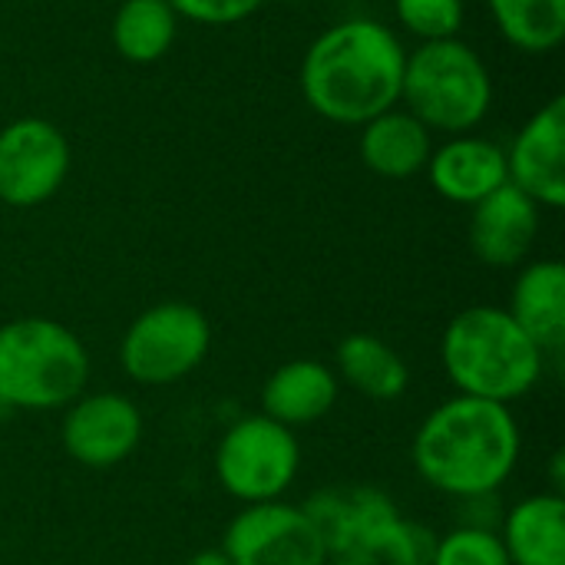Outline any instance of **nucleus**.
<instances>
[{
  "label": "nucleus",
  "mask_w": 565,
  "mask_h": 565,
  "mask_svg": "<svg viewBox=\"0 0 565 565\" xmlns=\"http://www.w3.org/2000/svg\"><path fill=\"white\" fill-rule=\"evenodd\" d=\"M411 454L420 480L437 493L454 500L500 493L520 463L523 434L507 404L457 394L424 417Z\"/></svg>",
  "instance_id": "obj_1"
},
{
  "label": "nucleus",
  "mask_w": 565,
  "mask_h": 565,
  "mask_svg": "<svg viewBox=\"0 0 565 565\" xmlns=\"http://www.w3.org/2000/svg\"><path fill=\"white\" fill-rule=\"evenodd\" d=\"M404 63L407 50L391 26L367 17L344 20L308 46L301 93L318 116L364 126L401 103Z\"/></svg>",
  "instance_id": "obj_2"
},
{
  "label": "nucleus",
  "mask_w": 565,
  "mask_h": 565,
  "mask_svg": "<svg viewBox=\"0 0 565 565\" xmlns=\"http://www.w3.org/2000/svg\"><path fill=\"white\" fill-rule=\"evenodd\" d=\"M440 358L457 394L510 407L540 384L546 354L507 308L473 305L447 324Z\"/></svg>",
  "instance_id": "obj_3"
},
{
  "label": "nucleus",
  "mask_w": 565,
  "mask_h": 565,
  "mask_svg": "<svg viewBox=\"0 0 565 565\" xmlns=\"http://www.w3.org/2000/svg\"><path fill=\"white\" fill-rule=\"evenodd\" d=\"M86 344L53 318L0 324V404L13 411L70 407L89 381Z\"/></svg>",
  "instance_id": "obj_4"
},
{
  "label": "nucleus",
  "mask_w": 565,
  "mask_h": 565,
  "mask_svg": "<svg viewBox=\"0 0 565 565\" xmlns=\"http://www.w3.org/2000/svg\"><path fill=\"white\" fill-rule=\"evenodd\" d=\"M401 99L430 132L463 136L490 113L493 79L480 53L463 40H430L407 56Z\"/></svg>",
  "instance_id": "obj_5"
},
{
  "label": "nucleus",
  "mask_w": 565,
  "mask_h": 565,
  "mask_svg": "<svg viewBox=\"0 0 565 565\" xmlns=\"http://www.w3.org/2000/svg\"><path fill=\"white\" fill-rule=\"evenodd\" d=\"M212 348L209 318L189 301L146 308L122 334V371L142 387H169L202 367Z\"/></svg>",
  "instance_id": "obj_6"
},
{
  "label": "nucleus",
  "mask_w": 565,
  "mask_h": 565,
  "mask_svg": "<svg viewBox=\"0 0 565 565\" xmlns=\"http://www.w3.org/2000/svg\"><path fill=\"white\" fill-rule=\"evenodd\" d=\"M301 470V444L295 430L265 414L235 420L215 450V477L238 503L281 500Z\"/></svg>",
  "instance_id": "obj_7"
},
{
  "label": "nucleus",
  "mask_w": 565,
  "mask_h": 565,
  "mask_svg": "<svg viewBox=\"0 0 565 565\" xmlns=\"http://www.w3.org/2000/svg\"><path fill=\"white\" fill-rule=\"evenodd\" d=\"M222 553L232 565H324L328 550L295 503L271 500L245 507L225 530Z\"/></svg>",
  "instance_id": "obj_8"
},
{
  "label": "nucleus",
  "mask_w": 565,
  "mask_h": 565,
  "mask_svg": "<svg viewBox=\"0 0 565 565\" xmlns=\"http://www.w3.org/2000/svg\"><path fill=\"white\" fill-rule=\"evenodd\" d=\"M70 172V142L50 119L23 116L0 129V202L13 209L43 205Z\"/></svg>",
  "instance_id": "obj_9"
},
{
  "label": "nucleus",
  "mask_w": 565,
  "mask_h": 565,
  "mask_svg": "<svg viewBox=\"0 0 565 565\" xmlns=\"http://www.w3.org/2000/svg\"><path fill=\"white\" fill-rule=\"evenodd\" d=\"M315 523L328 559L331 556H361L377 559L391 530L401 520L394 500L377 487H328L318 490L305 507Z\"/></svg>",
  "instance_id": "obj_10"
},
{
  "label": "nucleus",
  "mask_w": 565,
  "mask_h": 565,
  "mask_svg": "<svg viewBox=\"0 0 565 565\" xmlns=\"http://www.w3.org/2000/svg\"><path fill=\"white\" fill-rule=\"evenodd\" d=\"M63 450L89 470H109L142 444V411L116 391L79 394L63 417Z\"/></svg>",
  "instance_id": "obj_11"
},
{
  "label": "nucleus",
  "mask_w": 565,
  "mask_h": 565,
  "mask_svg": "<svg viewBox=\"0 0 565 565\" xmlns=\"http://www.w3.org/2000/svg\"><path fill=\"white\" fill-rule=\"evenodd\" d=\"M510 182L540 209L565 205V99L553 96L507 149Z\"/></svg>",
  "instance_id": "obj_12"
},
{
  "label": "nucleus",
  "mask_w": 565,
  "mask_h": 565,
  "mask_svg": "<svg viewBox=\"0 0 565 565\" xmlns=\"http://www.w3.org/2000/svg\"><path fill=\"white\" fill-rule=\"evenodd\" d=\"M540 235V205L520 192L513 182L500 185L473 205L470 215V248L490 268L520 265Z\"/></svg>",
  "instance_id": "obj_13"
},
{
  "label": "nucleus",
  "mask_w": 565,
  "mask_h": 565,
  "mask_svg": "<svg viewBox=\"0 0 565 565\" xmlns=\"http://www.w3.org/2000/svg\"><path fill=\"white\" fill-rule=\"evenodd\" d=\"M430 185L457 205H477L490 192L510 182L507 149L480 136H454L427 159Z\"/></svg>",
  "instance_id": "obj_14"
},
{
  "label": "nucleus",
  "mask_w": 565,
  "mask_h": 565,
  "mask_svg": "<svg viewBox=\"0 0 565 565\" xmlns=\"http://www.w3.org/2000/svg\"><path fill=\"white\" fill-rule=\"evenodd\" d=\"M338 391L341 381L334 367L315 358H295L275 367L262 384V414L288 430L308 427L334 411Z\"/></svg>",
  "instance_id": "obj_15"
},
{
  "label": "nucleus",
  "mask_w": 565,
  "mask_h": 565,
  "mask_svg": "<svg viewBox=\"0 0 565 565\" xmlns=\"http://www.w3.org/2000/svg\"><path fill=\"white\" fill-rule=\"evenodd\" d=\"M500 540L510 565H565L563 493H536L503 513Z\"/></svg>",
  "instance_id": "obj_16"
},
{
  "label": "nucleus",
  "mask_w": 565,
  "mask_h": 565,
  "mask_svg": "<svg viewBox=\"0 0 565 565\" xmlns=\"http://www.w3.org/2000/svg\"><path fill=\"white\" fill-rule=\"evenodd\" d=\"M513 321L543 348V354L565 344V268L556 258L526 265L510 295Z\"/></svg>",
  "instance_id": "obj_17"
},
{
  "label": "nucleus",
  "mask_w": 565,
  "mask_h": 565,
  "mask_svg": "<svg viewBox=\"0 0 565 565\" xmlns=\"http://www.w3.org/2000/svg\"><path fill=\"white\" fill-rule=\"evenodd\" d=\"M434 152L430 129L407 109H387L364 122L361 129V159L374 175L411 179L427 169Z\"/></svg>",
  "instance_id": "obj_18"
},
{
  "label": "nucleus",
  "mask_w": 565,
  "mask_h": 565,
  "mask_svg": "<svg viewBox=\"0 0 565 565\" xmlns=\"http://www.w3.org/2000/svg\"><path fill=\"white\" fill-rule=\"evenodd\" d=\"M334 364H338L334 371L338 381H344L367 401H381V404L397 401L411 384L407 361L401 358L397 348H391L377 334H364V331L348 334L334 351Z\"/></svg>",
  "instance_id": "obj_19"
},
{
  "label": "nucleus",
  "mask_w": 565,
  "mask_h": 565,
  "mask_svg": "<svg viewBox=\"0 0 565 565\" xmlns=\"http://www.w3.org/2000/svg\"><path fill=\"white\" fill-rule=\"evenodd\" d=\"M179 30V13L169 0H122L113 17L116 53L129 63H156L169 53Z\"/></svg>",
  "instance_id": "obj_20"
},
{
  "label": "nucleus",
  "mask_w": 565,
  "mask_h": 565,
  "mask_svg": "<svg viewBox=\"0 0 565 565\" xmlns=\"http://www.w3.org/2000/svg\"><path fill=\"white\" fill-rule=\"evenodd\" d=\"M500 33L523 53H550L565 36V0H487Z\"/></svg>",
  "instance_id": "obj_21"
},
{
  "label": "nucleus",
  "mask_w": 565,
  "mask_h": 565,
  "mask_svg": "<svg viewBox=\"0 0 565 565\" xmlns=\"http://www.w3.org/2000/svg\"><path fill=\"white\" fill-rule=\"evenodd\" d=\"M434 565H510V556L500 533L454 526L437 540Z\"/></svg>",
  "instance_id": "obj_22"
},
{
  "label": "nucleus",
  "mask_w": 565,
  "mask_h": 565,
  "mask_svg": "<svg viewBox=\"0 0 565 565\" xmlns=\"http://www.w3.org/2000/svg\"><path fill=\"white\" fill-rule=\"evenodd\" d=\"M394 13L424 43L450 40L463 23V0H394Z\"/></svg>",
  "instance_id": "obj_23"
},
{
  "label": "nucleus",
  "mask_w": 565,
  "mask_h": 565,
  "mask_svg": "<svg viewBox=\"0 0 565 565\" xmlns=\"http://www.w3.org/2000/svg\"><path fill=\"white\" fill-rule=\"evenodd\" d=\"M437 533L427 523L417 520H397V526L391 530L377 563L381 565H434L437 553Z\"/></svg>",
  "instance_id": "obj_24"
},
{
  "label": "nucleus",
  "mask_w": 565,
  "mask_h": 565,
  "mask_svg": "<svg viewBox=\"0 0 565 565\" xmlns=\"http://www.w3.org/2000/svg\"><path fill=\"white\" fill-rule=\"evenodd\" d=\"M265 0H169L179 17H189L205 26H228L252 17Z\"/></svg>",
  "instance_id": "obj_25"
},
{
  "label": "nucleus",
  "mask_w": 565,
  "mask_h": 565,
  "mask_svg": "<svg viewBox=\"0 0 565 565\" xmlns=\"http://www.w3.org/2000/svg\"><path fill=\"white\" fill-rule=\"evenodd\" d=\"M503 513L507 510L500 503V493H477V497H460L457 500V526H467V530L500 533Z\"/></svg>",
  "instance_id": "obj_26"
},
{
  "label": "nucleus",
  "mask_w": 565,
  "mask_h": 565,
  "mask_svg": "<svg viewBox=\"0 0 565 565\" xmlns=\"http://www.w3.org/2000/svg\"><path fill=\"white\" fill-rule=\"evenodd\" d=\"M185 565H232V563H228V556H225L222 550H202V553L189 556Z\"/></svg>",
  "instance_id": "obj_27"
},
{
  "label": "nucleus",
  "mask_w": 565,
  "mask_h": 565,
  "mask_svg": "<svg viewBox=\"0 0 565 565\" xmlns=\"http://www.w3.org/2000/svg\"><path fill=\"white\" fill-rule=\"evenodd\" d=\"M324 565H381L377 559H361V556H331Z\"/></svg>",
  "instance_id": "obj_28"
},
{
  "label": "nucleus",
  "mask_w": 565,
  "mask_h": 565,
  "mask_svg": "<svg viewBox=\"0 0 565 565\" xmlns=\"http://www.w3.org/2000/svg\"><path fill=\"white\" fill-rule=\"evenodd\" d=\"M3 411H7V407H3V404H0V414H3Z\"/></svg>",
  "instance_id": "obj_29"
}]
</instances>
